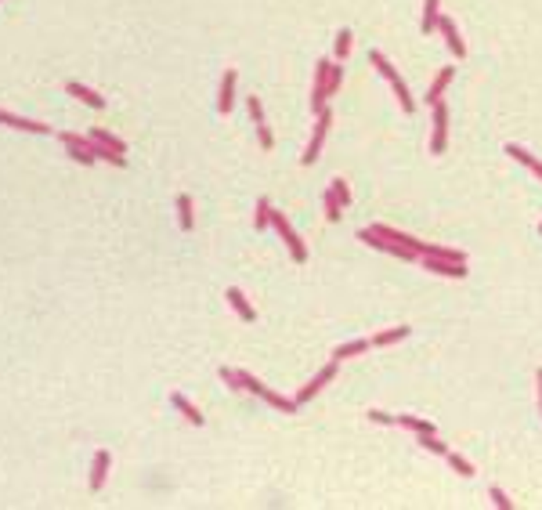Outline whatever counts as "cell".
<instances>
[{
  "label": "cell",
  "instance_id": "cell-1",
  "mask_svg": "<svg viewBox=\"0 0 542 510\" xmlns=\"http://www.w3.org/2000/svg\"><path fill=\"white\" fill-rule=\"evenodd\" d=\"M271 225H275V232L282 235V243L290 246L293 261H297V264H304V261H308V246H304V239H300V235H297V232L290 228V221H286V214L271 210Z\"/></svg>",
  "mask_w": 542,
  "mask_h": 510
},
{
  "label": "cell",
  "instance_id": "cell-2",
  "mask_svg": "<svg viewBox=\"0 0 542 510\" xmlns=\"http://www.w3.org/2000/svg\"><path fill=\"white\" fill-rule=\"evenodd\" d=\"M329 123H333V113H329V109H322V113H318V120H315V134H311V141H308V152H304V167H311L315 159L322 156L326 134H329Z\"/></svg>",
  "mask_w": 542,
  "mask_h": 510
},
{
  "label": "cell",
  "instance_id": "cell-3",
  "mask_svg": "<svg viewBox=\"0 0 542 510\" xmlns=\"http://www.w3.org/2000/svg\"><path fill=\"white\" fill-rule=\"evenodd\" d=\"M58 141L69 149V156L76 159V163H94V149H91V138H80V134H73V131H62L58 134Z\"/></svg>",
  "mask_w": 542,
  "mask_h": 510
},
{
  "label": "cell",
  "instance_id": "cell-4",
  "mask_svg": "<svg viewBox=\"0 0 542 510\" xmlns=\"http://www.w3.org/2000/svg\"><path fill=\"white\" fill-rule=\"evenodd\" d=\"M329 69H333L329 58H322L315 66V94H311V109H315V113H322V109H326V98H329Z\"/></svg>",
  "mask_w": 542,
  "mask_h": 510
},
{
  "label": "cell",
  "instance_id": "cell-5",
  "mask_svg": "<svg viewBox=\"0 0 542 510\" xmlns=\"http://www.w3.org/2000/svg\"><path fill=\"white\" fill-rule=\"evenodd\" d=\"M333 376H337V358H333V362L326 365V370H322V373H318V376L311 380V384H304V388L297 391V406H304V402H311V398H315L318 391H322L326 384H333Z\"/></svg>",
  "mask_w": 542,
  "mask_h": 510
},
{
  "label": "cell",
  "instance_id": "cell-6",
  "mask_svg": "<svg viewBox=\"0 0 542 510\" xmlns=\"http://www.w3.org/2000/svg\"><path fill=\"white\" fill-rule=\"evenodd\" d=\"M423 268L434 275H449V279L467 275V261H449V257H423Z\"/></svg>",
  "mask_w": 542,
  "mask_h": 510
},
{
  "label": "cell",
  "instance_id": "cell-7",
  "mask_svg": "<svg viewBox=\"0 0 542 510\" xmlns=\"http://www.w3.org/2000/svg\"><path fill=\"white\" fill-rule=\"evenodd\" d=\"M445 141H449V113H445V105L438 102L434 105V138H430V152L441 156L445 152Z\"/></svg>",
  "mask_w": 542,
  "mask_h": 510
},
{
  "label": "cell",
  "instance_id": "cell-8",
  "mask_svg": "<svg viewBox=\"0 0 542 510\" xmlns=\"http://www.w3.org/2000/svg\"><path fill=\"white\" fill-rule=\"evenodd\" d=\"M232 105H235V69H228L225 76H221V94H217V113H221V116H228V113H232Z\"/></svg>",
  "mask_w": 542,
  "mask_h": 510
},
{
  "label": "cell",
  "instance_id": "cell-9",
  "mask_svg": "<svg viewBox=\"0 0 542 510\" xmlns=\"http://www.w3.org/2000/svg\"><path fill=\"white\" fill-rule=\"evenodd\" d=\"M438 29H441V37L449 40V47H452V55H456V58H463V55H467V44L459 40V33H456V22L449 19V15H441V19H438Z\"/></svg>",
  "mask_w": 542,
  "mask_h": 510
},
{
  "label": "cell",
  "instance_id": "cell-10",
  "mask_svg": "<svg viewBox=\"0 0 542 510\" xmlns=\"http://www.w3.org/2000/svg\"><path fill=\"white\" fill-rule=\"evenodd\" d=\"M109 464H113V456H109L105 449L94 453V467H91V492H98L105 485V477H109Z\"/></svg>",
  "mask_w": 542,
  "mask_h": 510
},
{
  "label": "cell",
  "instance_id": "cell-11",
  "mask_svg": "<svg viewBox=\"0 0 542 510\" xmlns=\"http://www.w3.org/2000/svg\"><path fill=\"white\" fill-rule=\"evenodd\" d=\"M225 297H228V304L239 311V318H243V322H257V311L250 308V300H246V293H243V290H235V286H232V290H228Z\"/></svg>",
  "mask_w": 542,
  "mask_h": 510
},
{
  "label": "cell",
  "instance_id": "cell-12",
  "mask_svg": "<svg viewBox=\"0 0 542 510\" xmlns=\"http://www.w3.org/2000/svg\"><path fill=\"white\" fill-rule=\"evenodd\" d=\"M0 123H4V127H19V131H33V134H47V131H51L47 123L22 120V116H15V113H4V109H0Z\"/></svg>",
  "mask_w": 542,
  "mask_h": 510
},
{
  "label": "cell",
  "instance_id": "cell-13",
  "mask_svg": "<svg viewBox=\"0 0 542 510\" xmlns=\"http://www.w3.org/2000/svg\"><path fill=\"white\" fill-rule=\"evenodd\" d=\"M66 91L73 94V98L87 102V105H94V109H102V105H105V98H102L98 91H91V87H84V84H76V80H69V84H66Z\"/></svg>",
  "mask_w": 542,
  "mask_h": 510
},
{
  "label": "cell",
  "instance_id": "cell-14",
  "mask_svg": "<svg viewBox=\"0 0 542 510\" xmlns=\"http://www.w3.org/2000/svg\"><path fill=\"white\" fill-rule=\"evenodd\" d=\"M170 402H174V409H178V412H185V420H188V424L203 427V412H199V409H196L192 402H188L185 394H178V391H174V394H170Z\"/></svg>",
  "mask_w": 542,
  "mask_h": 510
},
{
  "label": "cell",
  "instance_id": "cell-15",
  "mask_svg": "<svg viewBox=\"0 0 542 510\" xmlns=\"http://www.w3.org/2000/svg\"><path fill=\"white\" fill-rule=\"evenodd\" d=\"M452 73H456L452 66H445V69L434 76V84H430V91H427V102H430V105H438V102H441V94H445V87H449Z\"/></svg>",
  "mask_w": 542,
  "mask_h": 510
},
{
  "label": "cell",
  "instance_id": "cell-16",
  "mask_svg": "<svg viewBox=\"0 0 542 510\" xmlns=\"http://www.w3.org/2000/svg\"><path fill=\"white\" fill-rule=\"evenodd\" d=\"M178 221H181V228L185 232H192V225H196V217H192V196H178Z\"/></svg>",
  "mask_w": 542,
  "mask_h": 510
},
{
  "label": "cell",
  "instance_id": "cell-17",
  "mask_svg": "<svg viewBox=\"0 0 542 510\" xmlns=\"http://www.w3.org/2000/svg\"><path fill=\"white\" fill-rule=\"evenodd\" d=\"M506 156H514V159H521V163L528 167L532 174H539V178H542V163H539V159H535L532 152H524L521 145H506Z\"/></svg>",
  "mask_w": 542,
  "mask_h": 510
},
{
  "label": "cell",
  "instance_id": "cell-18",
  "mask_svg": "<svg viewBox=\"0 0 542 510\" xmlns=\"http://www.w3.org/2000/svg\"><path fill=\"white\" fill-rule=\"evenodd\" d=\"M405 337H409V326H398V329H384V333H376V337H373L369 344L387 347V344H398V340H405Z\"/></svg>",
  "mask_w": 542,
  "mask_h": 510
},
{
  "label": "cell",
  "instance_id": "cell-19",
  "mask_svg": "<svg viewBox=\"0 0 542 510\" xmlns=\"http://www.w3.org/2000/svg\"><path fill=\"white\" fill-rule=\"evenodd\" d=\"M365 347H369V340H351V344L337 347V352H333V358H337V362H344V358H355V355H365Z\"/></svg>",
  "mask_w": 542,
  "mask_h": 510
},
{
  "label": "cell",
  "instance_id": "cell-20",
  "mask_svg": "<svg viewBox=\"0 0 542 510\" xmlns=\"http://www.w3.org/2000/svg\"><path fill=\"white\" fill-rule=\"evenodd\" d=\"M438 4H441V0H427V8H423V26H420L423 33H434V29H438V19H441V15H438Z\"/></svg>",
  "mask_w": 542,
  "mask_h": 510
},
{
  "label": "cell",
  "instance_id": "cell-21",
  "mask_svg": "<svg viewBox=\"0 0 542 510\" xmlns=\"http://www.w3.org/2000/svg\"><path fill=\"white\" fill-rule=\"evenodd\" d=\"M261 398H264L268 406H275L279 412H297V398H293V402H290V398H282L279 391H264Z\"/></svg>",
  "mask_w": 542,
  "mask_h": 510
},
{
  "label": "cell",
  "instance_id": "cell-22",
  "mask_svg": "<svg viewBox=\"0 0 542 510\" xmlns=\"http://www.w3.org/2000/svg\"><path fill=\"white\" fill-rule=\"evenodd\" d=\"M391 87H394V94H398V102H402L405 113H412V109H416V102H412V94H409V87H405V80H402V76H394V80H391Z\"/></svg>",
  "mask_w": 542,
  "mask_h": 510
},
{
  "label": "cell",
  "instance_id": "cell-23",
  "mask_svg": "<svg viewBox=\"0 0 542 510\" xmlns=\"http://www.w3.org/2000/svg\"><path fill=\"white\" fill-rule=\"evenodd\" d=\"M322 203H326V217H329V221H340V214H344L340 206H344V203L337 199V192H333V188H326V199H322Z\"/></svg>",
  "mask_w": 542,
  "mask_h": 510
},
{
  "label": "cell",
  "instance_id": "cell-24",
  "mask_svg": "<svg viewBox=\"0 0 542 510\" xmlns=\"http://www.w3.org/2000/svg\"><path fill=\"white\" fill-rule=\"evenodd\" d=\"M402 427H409V431H416V435H434V424H427L420 417H402Z\"/></svg>",
  "mask_w": 542,
  "mask_h": 510
},
{
  "label": "cell",
  "instance_id": "cell-25",
  "mask_svg": "<svg viewBox=\"0 0 542 510\" xmlns=\"http://www.w3.org/2000/svg\"><path fill=\"white\" fill-rule=\"evenodd\" d=\"M351 55V29H340L337 33V62H344Z\"/></svg>",
  "mask_w": 542,
  "mask_h": 510
},
{
  "label": "cell",
  "instance_id": "cell-26",
  "mask_svg": "<svg viewBox=\"0 0 542 510\" xmlns=\"http://www.w3.org/2000/svg\"><path fill=\"white\" fill-rule=\"evenodd\" d=\"M449 464H452L456 474H463V477H474V474H477V471L467 464V459H463V456H456V453H449Z\"/></svg>",
  "mask_w": 542,
  "mask_h": 510
},
{
  "label": "cell",
  "instance_id": "cell-27",
  "mask_svg": "<svg viewBox=\"0 0 542 510\" xmlns=\"http://www.w3.org/2000/svg\"><path fill=\"white\" fill-rule=\"evenodd\" d=\"M420 441L427 445L430 453H438V456H449V445H445V441H438L434 435H420Z\"/></svg>",
  "mask_w": 542,
  "mask_h": 510
},
{
  "label": "cell",
  "instance_id": "cell-28",
  "mask_svg": "<svg viewBox=\"0 0 542 510\" xmlns=\"http://www.w3.org/2000/svg\"><path fill=\"white\" fill-rule=\"evenodd\" d=\"M329 188L337 192V199H340L344 206H351V188H347V181H344V178H333V185H329Z\"/></svg>",
  "mask_w": 542,
  "mask_h": 510
},
{
  "label": "cell",
  "instance_id": "cell-29",
  "mask_svg": "<svg viewBox=\"0 0 542 510\" xmlns=\"http://www.w3.org/2000/svg\"><path fill=\"white\" fill-rule=\"evenodd\" d=\"M268 225H271V203H268V199H261V203H257V228L264 232Z\"/></svg>",
  "mask_w": 542,
  "mask_h": 510
},
{
  "label": "cell",
  "instance_id": "cell-30",
  "mask_svg": "<svg viewBox=\"0 0 542 510\" xmlns=\"http://www.w3.org/2000/svg\"><path fill=\"white\" fill-rule=\"evenodd\" d=\"M340 80H344V66H340V62H333V69H329V94L340 91Z\"/></svg>",
  "mask_w": 542,
  "mask_h": 510
},
{
  "label": "cell",
  "instance_id": "cell-31",
  "mask_svg": "<svg viewBox=\"0 0 542 510\" xmlns=\"http://www.w3.org/2000/svg\"><path fill=\"white\" fill-rule=\"evenodd\" d=\"M488 496H492V503H496L499 510H510V507H514V500H510V496H506V492H503V489H492V492H488Z\"/></svg>",
  "mask_w": 542,
  "mask_h": 510
},
{
  "label": "cell",
  "instance_id": "cell-32",
  "mask_svg": "<svg viewBox=\"0 0 542 510\" xmlns=\"http://www.w3.org/2000/svg\"><path fill=\"white\" fill-rule=\"evenodd\" d=\"M246 109H250V116H253V123L261 127V123H264V109H261V102H257V98H250V102H246Z\"/></svg>",
  "mask_w": 542,
  "mask_h": 510
},
{
  "label": "cell",
  "instance_id": "cell-33",
  "mask_svg": "<svg viewBox=\"0 0 542 510\" xmlns=\"http://www.w3.org/2000/svg\"><path fill=\"white\" fill-rule=\"evenodd\" d=\"M257 138H261V145H264V149H271V145H275V138H271L268 123H261V127H257Z\"/></svg>",
  "mask_w": 542,
  "mask_h": 510
},
{
  "label": "cell",
  "instance_id": "cell-34",
  "mask_svg": "<svg viewBox=\"0 0 542 510\" xmlns=\"http://www.w3.org/2000/svg\"><path fill=\"white\" fill-rule=\"evenodd\" d=\"M369 417H373L376 424H387V427L394 424V417H391V412H380V409H373V412H369Z\"/></svg>",
  "mask_w": 542,
  "mask_h": 510
},
{
  "label": "cell",
  "instance_id": "cell-35",
  "mask_svg": "<svg viewBox=\"0 0 542 510\" xmlns=\"http://www.w3.org/2000/svg\"><path fill=\"white\" fill-rule=\"evenodd\" d=\"M539 406H542V370H539Z\"/></svg>",
  "mask_w": 542,
  "mask_h": 510
}]
</instances>
